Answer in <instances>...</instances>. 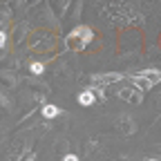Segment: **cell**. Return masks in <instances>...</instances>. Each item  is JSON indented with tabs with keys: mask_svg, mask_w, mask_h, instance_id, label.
I'll use <instances>...</instances> for the list:
<instances>
[{
	"mask_svg": "<svg viewBox=\"0 0 161 161\" xmlns=\"http://www.w3.org/2000/svg\"><path fill=\"white\" fill-rule=\"evenodd\" d=\"M92 40V29L90 27H76L72 34H69V38H67V45L74 49V52H80V49H85V45Z\"/></svg>",
	"mask_w": 161,
	"mask_h": 161,
	"instance_id": "cell-1",
	"label": "cell"
},
{
	"mask_svg": "<svg viewBox=\"0 0 161 161\" xmlns=\"http://www.w3.org/2000/svg\"><path fill=\"white\" fill-rule=\"evenodd\" d=\"M143 92H139L136 87H123V90H119V96L121 98H125V101H130V103H141V101H143V96H141Z\"/></svg>",
	"mask_w": 161,
	"mask_h": 161,
	"instance_id": "cell-2",
	"label": "cell"
},
{
	"mask_svg": "<svg viewBox=\"0 0 161 161\" xmlns=\"http://www.w3.org/2000/svg\"><path fill=\"white\" fill-rule=\"evenodd\" d=\"M123 76H121L119 72H108V74H94L92 80L94 83H101V85H110V83H116V80H121Z\"/></svg>",
	"mask_w": 161,
	"mask_h": 161,
	"instance_id": "cell-3",
	"label": "cell"
},
{
	"mask_svg": "<svg viewBox=\"0 0 161 161\" xmlns=\"http://www.w3.org/2000/svg\"><path fill=\"white\" fill-rule=\"evenodd\" d=\"M130 80H132V85H134L139 92H146V90H150V87H152V83H150L148 78H143V76H132Z\"/></svg>",
	"mask_w": 161,
	"mask_h": 161,
	"instance_id": "cell-4",
	"label": "cell"
},
{
	"mask_svg": "<svg viewBox=\"0 0 161 161\" xmlns=\"http://www.w3.org/2000/svg\"><path fill=\"white\" fill-rule=\"evenodd\" d=\"M141 76H143V78H148V80H150L152 85L161 80V72H159V69H146V72L141 74Z\"/></svg>",
	"mask_w": 161,
	"mask_h": 161,
	"instance_id": "cell-5",
	"label": "cell"
},
{
	"mask_svg": "<svg viewBox=\"0 0 161 161\" xmlns=\"http://www.w3.org/2000/svg\"><path fill=\"white\" fill-rule=\"evenodd\" d=\"M78 103H80V105H92V103H94V92H92V90H85L83 94L78 96Z\"/></svg>",
	"mask_w": 161,
	"mask_h": 161,
	"instance_id": "cell-6",
	"label": "cell"
},
{
	"mask_svg": "<svg viewBox=\"0 0 161 161\" xmlns=\"http://www.w3.org/2000/svg\"><path fill=\"white\" fill-rule=\"evenodd\" d=\"M58 114H60V108H56V105H43V116L45 119H54Z\"/></svg>",
	"mask_w": 161,
	"mask_h": 161,
	"instance_id": "cell-7",
	"label": "cell"
},
{
	"mask_svg": "<svg viewBox=\"0 0 161 161\" xmlns=\"http://www.w3.org/2000/svg\"><path fill=\"white\" fill-rule=\"evenodd\" d=\"M121 125H123V130H125L128 134L134 132V123H132V119H130V116H121Z\"/></svg>",
	"mask_w": 161,
	"mask_h": 161,
	"instance_id": "cell-8",
	"label": "cell"
},
{
	"mask_svg": "<svg viewBox=\"0 0 161 161\" xmlns=\"http://www.w3.org/2000/svg\"><path fill=\"white\" fill-rule=\"evenodd\" d=\"M0 80H3V83H7L9 87H14V85H16V78H14L9 72H0Z\"/></svg>",
	"mask_w": 161,
	"mask_h": 161,
	"instance_id": "cell-9",
	"label": "cell"
},
{
	"mask_svg": "<svg viewBox=\"0 0 161 161\" xmlns=\"http://www.w3.org/2000/svg\"><path fill=\"white\" fill-rule=\"evenodd\" d=\"M31 74H36V76H40V74H43V63H31Z\"/></svg>",
	"mask_w": 161,
	"mask_h": 161,
	"instance_id": "cell-10",
	"label": "cell"
},
{
	"mask_svg": "<svg viewBox=\"0 0 161 161\" xmlns=\"http://www.w3.org/2000/svg\"><path fill=\"white\" fill-rule=\"evenodd\" d=\"M0 105H5V110H9V108H11V103H9V98H7L5 94H0Z\"/></svg>",
	"mask_w": 161,
	"mask_h": 161,
	"instance_id": "cell-11",
	"label": "cell"
},
{
	"mask_svg": "<svg viewBox=\"0 0 161 161\" xmlns=\"http://www.w3.org/2000/svg\"><path fill=\"white\" fill-rule=\"evenodd\" d=\"M5 43H7V34L0 31V47H5Z\"/></svg>",
	"mask_w": 161,
	"mask_h": 161,
	"instance_id": "cell-12",
	"label": "cell"
},
{
	"mask_svg": "<svg viewBox=\"0 0 161 161\" xmlns=\"http://www.w3.org/2000/svg\"><path fill=\"white\" fill-rule=\"evenodd\" d=\"M63 161H78V157H74V154H65Z\"/></svg>",
	"mask_w": 161,
	"mask_h": 161,
	"instance_id": "cell-13",
	"label": "cell"
},
{
	"mask_svg": "<svg viewBox=\"0 0 161 161\" xmlns=\"http://www.w3.org/2000/svg\"><path fill=\"white\" fill-rule=\"evenodd\" d=\"M157 103H159V105H161V96H159V98H157Z\"/></svg>",
	"mask_w": 161,
	"mask_h": 161,
	"instance_id": "cell-14",
	"label": "cell"
},
{
	"mask_svg": "<svg viewBox=\"0 0 161 161\" xmlns=\"http://www.w3.org/2000/svg\"><path fill=\"white\" fill-rule=\"evenodd\" d=\"M146 161H159V159H146Z\"/></svg>",
	"mask_w": 161,
	"mask_h": 161,
	"instance_id": "cell-15",
	"label": "cell"
}]
</instances>
